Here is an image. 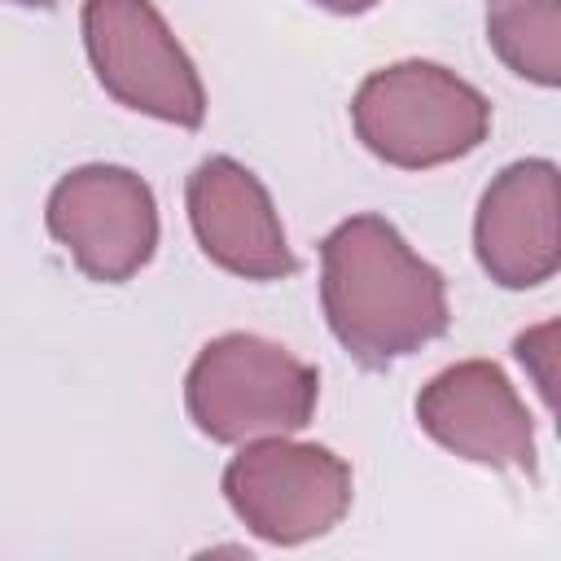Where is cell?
<instances>
[{
    "instance_id": "9c48e42d",
    "label": "cell",
    "mask_w": 561,
    "mask_h": 561,
    "mask_svg": "<svg viewBox=\"0 0 561 561\" xmlns=\"http://www.w3.org/2000/svg\"><path fill=\"white\" fill-rule=\"evenodd\" d=\"M473 254L500 289H535L561 267V175L552 158L508 162L478 202Z\"/></svg>"
},
{
    "instance_id": "7a4b0ae2",
    "label": "cell",
    "mask_w": 561,
    "mask_h": 561,
    "mask_svg": "<svg viewBox=\"0 0 561 561\" xmlns=\"http://www.w3.org/2000/svg\"><path fill=\"white\" fill-rule=\"evenodd\" d=\"M359 145L399 171H430L469 158L491 136V101L438 61H390L351 96Z\"/></svg>"
},
{
    "instance_id": "8fae6325",
    "label": "cell",
    "mask_w": 561,
    "mask_h": 561,
    "mask_svg": "<svg viewBox=\"0 0 561 561\" xmlns=\"http://www.w3.org/2000/svg\"><path fill=\"white\" fill-rule=\"evenodd\" d=\"M513 351H517L522 368L530 373L539 399H543L548 408H557V320H543V324L517 333Z\"/></svg>"
},
{
    "instance_id": "6da1fadb",
    "label": "cell",
    "mask_w": 561,
    "mask_h": 561,
    "mask_svg": "<svg viewBox=\"0 0 561 561\" xmlns=\"http://www.w3.org/2000/svg\"><path fill=\"white\" fill-rule=\"evenodd\" d=\"M320 307L359 368H390L447 333V280L386 215H351L320 241Z\"/></svg>"
},
{
    "instance_id": "7c38bea8",
    "label": "cell",
    "mask_w": 561,
    "mask_h": 561,
    "mask_svg": "<svg viewBox=\"0 0 561 561\" xmlns=\"http://www.w3.org/2000/svg\"><path fill=\"white\" fill-rule=\"evenodd\" d=\"M316 9H329V13H337V18H355V13H368V9H377V0H311Z\"/></svg>"
},
{
    "instance_id": "52a82bcc",
    "label": "cell",
    "mask_w": 561,
    "mask_h": 561,
    "mask_svg": "<svg viewBox=\"0 0 561 561\" xmlns=\"http://www.w3.org/2000/svg\"><path fill=\"white\" fill-rule=\"evenodd\" d=\"M416 421L438 447L469 465L535 473V421L491 359H460L434 373L416 394Z\"/></svg>"
},
{
    "instance_id": "277c9868",
    "label": "cell",
    "mask_w": 561,
    "mask_h": 561,
    "mask_svg": "<svg viewBox=\"0 0 561 561\" xmlns=\"http://www.w3.org/2000/svg\"><path fill=\"white\" fill-rule=\"evenodd\" d=\"M219 486L237 522L276 548H298L329 535L355 500L351 465L337 451L294 443L289 434L241 443V451L224 465Z\"/></svg>"
},
{
    "instance_id": "ba28073f",
    "label": "cell",
    "mask_w": 561,
    "mask_h": 561,
    "mask_svg": "<svg viewBox=\"0 0 561 561\" xmlns=\"http://www.w3.org/2000/svg\"><path fill=\"white\" fill-rule=\"evenodd\" d=\"M188 228L202 254L241 280H280L298 272L267 184L237 158H202L184 184Z\"/></svg>"
},
{
    "instance_id": "8992f818",
    "label": "cell",
    "mask_w": 561,
    "mask_h": 561,
    "mask_svg": "<svg viewBox=\"0 0 561 561\" xmlns=\"http://www.w3.org/2000/svg\"><path fill=\"white\" fill-rule=\"evenodd\" d=\"M48 237L96 285H123L158 250V197L145 175L114 162L66 171L44 202Z\"/></svg>"
},
{
    "instance_id": "30bf717a",
    "label": "cell",
    "mask_w": 561,
    "mask_h": 561,
    "mask_svg": "<svg viewBox=\"0 0 561 561\" xmlns=\"http://www.w3.org/2000/svg\"><path fill=\"white\" fill-rule=\"evenodd\" d=\"M491 53L526 83H561V0H491L486 4Z\"/></svg>"
},
{
    "instance_id": "3957f363",
    "label": "cell",
    "mask_w": 561,
    "mask_h": 561,
    "mask_svg": "<svg viewBox=\"0 0 561 561\" xmlns=\"http://www.w3.org/2000/svg\"><path fill=\"white\" fill-rule=\"evenodd\" d=\"M320 403V373L289 346L259 333L210 337L184 373L188 421L210 443L298 434Z\"/></svg>"
},
{
    "instance_id": "5b68a950",
    "label": "cell",
    "mask_w": 561,
    "mask_h": 561,
    "mask_svg": "<svg viewBox=\"0 0 561 561\" xmlns=\"http://www.w3.org/2000/svg\"><path fill=\"white\" fill-rule=\"evenodd\" d=\"M83 53L96 83L127 110L197 131L206 88L153 0H83Z\"/></svg>"
},
{
    "instance_id": "4fadbf2b",
    "label": "cell",
    "mask_w": 561,
    "mask_h": 561,
    "mask_svg": "<svg viewBox=\"0 0 561 561\" xmlns=\"http://www.w3.org/2000/svg\"><path fill=\"white\" fill-rule=\"evenodd\" d=\"M9 4H22V9H53L57 0H9Z\"/></svg>"
}]
</instances>
